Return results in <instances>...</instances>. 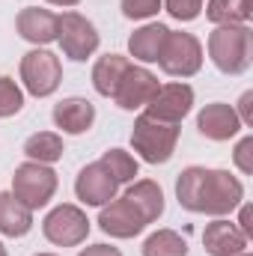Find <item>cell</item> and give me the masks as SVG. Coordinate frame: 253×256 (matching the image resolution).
Instances as JSON below:
<instances>
[{"instance_id": "cell-9", "label": "cell", "mask_w": 253, "mask_h": 256, "mask_svg": "<svg viewBox=\"0 0 253 256\" xmlns=\"http://www.w3.org/2000/svg\"><path fill=\"white\" fill-rule=\"evenodd\" d=\"M194 86L185 80H170V84H161L158 92L152 96V102L143 108V114H149L152 120H161V122H173L179 126L190 110H194Z\"/></svg>"}, {"instance_id": "cell-8", "label": "cell", "mask_w": 253, "mask_h": 256, "mask_svg": "<svg viewBox=\"0 0 253 256\" xmlns=\"http://www.w3.org/2000/svg\"><path fill=\"white\" fill-rule=\"evenodd\" d=\"M57 42H60V48H63V54L68 57V60H74V63H86V60L98 51L102 36H98V27H96L86 15L68 9V12L60 15Z\"/></svg>"}, {"instance_id": "cell-1", "label": "cell", "mask_w": 253, "mask_h": 256, "mask_svg": "<svg viewBox=\"0 0 253 256\" xmlns=\"http://www.w3.org/2000/svg\"><path fill=\"white\" fill-rule=\"evenodd\" d=\"M176 200L185 212L226 218L244 202V182L230 170L194 164L176 176Z\"/></svg>"}, {"instance_id": "cell-25", "label": "cell", "mask_w": 253, "mask_h": 256, "mask_svg": "<svg viewBox=\"0 0 253 256\" xmlns=\"http://www.w3.org/2000/svg\"><path fill=\"white\" fill-rule=\"evenodd\" d=\"M24 108V90L15 78L0 74V120H9L15 114H21Z\"/></svg>"}, {"instance_id": "cell-35", "label": "cell", "mask_w": 253, "mask_h": 256, "mask_svg": "<svg viewBox=\"0 0 253 256\" xmlns=\"http://www.w3.org/2000/svg\"><path fill=\"white\" fill-rule=\"evenodd\" d=\"M238 256H253V254H250V250H244V254H238Z\"/></svg>"}, {"instance_id": "cell-30", "label": "cell", "mask_w": 253, "mask_h": 256, "mask_svg": "<svg viewBox=\"0 0 253 256\" xmlns=\"http://www.w3.org/2000/svg\"><path fill=\"white\" fill-rule=\"evenodd\" d=\"M236 226H238L248 238H253V208L248 206V202L238 206V220H236Z\"/></svg>"}, {"instance_id": "cell-24", "label": "cell", "mask_w": 253, "mask_h": 256, "mask_svg": "<svg viewBox=\"0 0 253 256\" xmlns=\"http://www.w3.org/2000/svg\"><path fill=\"white\" fill-rule=\"evenodd\" d=\"M98 161H102V167L114 176L116 185H128V182H134L137 173H140L137 158H134L131 152H126V149H108Z\"/></svg>"}, {"instance_id": "cell-31", "label": "cell", "mask_w": 253, "mask_h": 256, "mask_svg": "<svg viewBox=\"0 0 253 256\" xmlns=\"http://www.w3.org/2000/svg\"><path fill=\"white\" fill-rule=\"evenodd\" d=\"M78 256H122V250L114 244H90V248H80Z\"/></svg>"}, {"instance_id": "cell-18", "label": "cell", "mask_w": 253, "mask_h": 256, "mask_svg": "<svg viewBox=\"0 0 253 256\" xmlns=\"http://www.w3.org/2000/svg\"><path fill=\"white\" fill-rule=\"evenodd\" d=\"M167 33H170V27L161 24V21H146V24H140V27L128 36V54H131L137 63H158Z\"/></svg>"}, {"instance_id": "cell-27", "label": "cell", "mask_w": 253, "mask_h": 256, "mask_svg": "<svg viewBox=\"0 0 253 256\" xmlns=\"http://www.w3.org/2000/svg\"><path fill=\"white\" fill-rule=\"evenodd\" d=\"M167 15L176 21H196L202 15V3L206 0H161Z\"/></svg>"}, {"instance_id": "cell-4", "label": "cell", "mask_w": 253, "mask_h": 256, "mask_svg": "<svg viewBox=\"0 0 253 256\" xmlns=\"http://www.w3.org/2000/svg\"><path fill=\"white\" fill-rule=\"evenodd\" d=\"M60 188V179L54 173L51 164H39V161H24L15 167L12 173V194L30 208V212H39L45 208L54 194Z\"/></svg>"}, {"instance_id": "cell-13", "label": "cell", "mask_w": 253, "mask_h": 256, "mask_svg": "<svg viewBox=\"0 0 253 256\" xmlns=\"http://www.w3.org/2000/svg\"><path fill=\"white\" fill-rule=\"evenodd\" d=\"M202 250L208 256H238L250 250V238L230 218H214L202 230Z\"/></svg>"}, {"instance_id": "cell-15", "label": "cell", "mask_w": 253, "mask_h": 256, "mask_svg": "<svg viewBox=\"0 0 253 256\" xmlns=\"http://www.w3.org/2000/svg\"><path fill=\"white\" fill-rule=\"evenodd\" d=\"M242 128L244 126H242L236 108L226 104V102H212V104H206V108L196 114V131H200L206 140H214V143L232 140Z\"/></svg>"}, {"instance_id": "cell-16", "label": "cell", "mask_w": 253, "mask_h": 256, "mask_svg": "<svg viewBox=\"0 0 253 256\" xmlns=\"http://www.w3.org/2000/svg\"><path fill=\"white\" fill-rule=\"evenodd\" d=\"M51 120H54V126L60 128L63 134H86L92 128V122H96V104L90 98L68 96V98L54 104Z\"/></svg>"}, {"instance_id": "cell-32", "label": "cell", "mask_w": 253, "mask_h": 256, "mask_svg": "<svg viewBox=\"0 0 253 256\" xmlns=\"http://www.w3.org/2000/svg\"><path fill=\"white\" fill-rule=\"evenodd\" d=\"M45 3H51V6H63V9H72V6H78L80 0H45Z\"/></svg>"}, {"instance_id": "cell-34", "label": "cell", "mask_w": 253, "mask_h": 256, "mask_svg": "<svg viewBox=\"0 0 253 256\" xmlns=\"http://www.w3.org/2000/svg\"><path fill=\"white\" fill-rule=\"evenodd\" d=\"M33 256H57V254H33Z\"/></svg>"}, {"instance_id": "cell-29", "label": "cell", "mask_w": 253, "mask_h": 256, "mask_svg": "<svg viewBox=\"0 0 253 256\" xmlns=\"http://www.w3.org/2000/svg\"><path fill=\"white\" fill-rule=\"evenodd\" d=\"M232 108H236V114H238L242 126L250 128L253 126V90H244V92H242V98H238V104H232Z\"/></svg>"}, {"instance_id": "cell-2", "label": "cell", "mask_w": 253, "mask_h": 256, "mask_svg": "<svg viewBox=\"0 0 253 256\" xmlns=\"http://www.w3.org/2000/svg\"><path fill=\"white\" fill-rule=\"evenodd\" d=\"M208 60L224 74H244L253 63V30L250 24H220L206 42Z\"/></svg>"}, {"instance_id": "cell-11", "label": "cell", "mask_w": 253, "mask_h": 256, "mask_svg": "<svg viewBox=\"0 0 253 256\" xmlns=\"http://www.w3.org/2000/svg\"><path fill=\"white\" fill-rule=\"evenodd\" d=\"M120 191V185L114 182V176L102 167V161H92L86 167H80L78 179H74V196L84 202V206H92V208H102L108 206Z\"/></svg>"}, {"instance_id": "cell-19", "label": "cell", "mask_w": 253, "mask_h": 256, "mask_svg": "<svg viewBox=\"0 0 253 256\" xmlns=\"http://www.w3.org/2000/svg\"><path fill=\"white\" fill-rule=\"evenodd\" d=\"M33 230V212L12 191H0V236L24 238Z\"/></svg>"}, {"instance_id": "cell-20", "label": "cell", "mask_w": 253, "mask_h": 256, "mask_svg": "<svg viewBox=\"0 0 253 256\" xmlns=\"http://www.w3.org/2000/svg\"><path fill=\"white\" fill-rule=\"evenodd\" d=\"M128 66H131V60H128L126 54H102L92 63V86H96V92L104 96V98H110L116 92L122 74L128 72Z\"/></svg>"}, {"instance_id": "cell-22", "label": "cell", "mask_w": 253, "mask_h": 256, "mask_svg": "<svg viewBox=\"0 0 253 256\" xmlns=\"http://www.w3.org/2000/svg\"><path fill=\"white\" fill-rule=\"evenodd\" d=\"M202 12L214 27H220V24H248L250 21V0H206Z\"/></svg>"}, {"instance_id": "cell-21", "label": "cell", "mask_w": 253, "mask_h": 256, "mask_svg": "<svg viewBox=\"0 0 253 256\" xmlns=\"http://www.w3.org/2000/svg\"><path fill=\"white\" fill-rule=\"evenodd\" d=\"M66 146L63 137L57 131H36L24 140V155L27 161H39V164H57L63 158Z\"/></svg>"}, {"instance_id": "cell-5", "label": "cell", "mask_w": 253, "mask_h": 256, "mask_svg": "<svg viewBox=\"0 0 253 256\" xmlns=\"http://www.w3.org/2000/svg\"><path fill=\"white\" fill-rule=\"evenodd\" d=\"M18 74H21V90L36 96V98H48L60 90L63 84V63L54 51L48 48H33L21 57L18 66Z\"/></svg>"}, {"instance_id": "cell-33", "label": "cell", "mask_w": 253, "mask_h": 256, "mask_svg": "<svg viewBox=\"0 0 253 256\" xmlns=\"http://www.w3.org/2000/svg\"><path fill=\"white\" fill-rule=\"evenodd\" d=\"M0 256H9V250H6V244L0 242Z\"/></svg>"}, {"instance_id": "cell-23", "label": "cell", "mask_w": 253, "mask_h": 256, "mask_svg": "<svg viewBox=\"0 0 253 256\" xmlns=\"http://www.w3.org/2000/svg\"><path fill=\"white\" fill-rule=\"evenodd\" d=\"M143 256H188V242L176 230H155L143 242Z\"/></svg>"}, {"instance_id": "cell-17", "label": "cell", "mask_w": 253, "mask_h": 256, "mask_svg": "<svg viewBox=\"0 0 253 256\" xmlns=\"http://www.w3.org/2000/svg\"><path fill=\"white\" fill-rule=\"evenodd\" d=\"M122 196L137 208V214L143 218L146 226L155 224L164 214V191H161V185L155 179H134V182H128Z\"/></svg>"}, {"instance_id": "cell-10", "label": "cell", "mask_w": 253, "mask_h": 256, "mask_svg": "<svg viewBox=\"0 0 253 256\" xmlns=\"http://www.w3.org/2000/svg\"><path fill=\"white\" fill-rule=\"evenodd\" d=\"M158 86H161L158 78H155L146 66L131 63L128 72L122 74V80H120V86H116V92H114L110 98H114V104L122 108V110H143V108L152 102V96L158 92Z\"/></svg>"}, {"instance_id": "cell-7", "label": "cell", "mask_w": 253, "mask_h": 256, "mask_svg": "<svg viewBox=\"0 0 253 256\" xmlns=\"http://www.w3.org/2000/svg\"><path fill=\"white\" fill-rule=\"evenodd\" d=\"M42 236L54 248H78L90 236V218L80 206L60 202L42 218Z\"/></svg>"}, {"instance_id": "cell-6", "label": "cell", "mask_w": 253, "mask_h": 256, "mask_svg": "<svg viewBox=\"0 0 253 256\" xmlns=\"http://www.w3.org/2000/svg\"><path fill=\"white\" fill-rule=\"evenodd\" d=\"M158 66H161V72L170 74V78H179V80L194 78V74L202 68V42H200L194 33L170 30L167 39H164Z\"/></svg>"}, {"instance_id": "cell-3", "label": "cell", "mask_w": 253, "mask_h": 256, "mask_svg": "<svg viewBox=\"0 0 253 256\" xmlns=\"http://www.w3.org/2000/svg\"><path fill=\"white\" fill-rule=\"evenodd\" d=\"M179 134H182L179 126L152 120L149 114H140L131 128V149L146 164H167L179 146Z\"/></svg>"}, {"instance_id": "cell-14", "label": "cell", "mask_w": 253, "mask_h": 256, "mask_svg": "<svg viewBox=\"0 0 253 256\" xmlns=\"http://www.w3.org/2000/svg\"><path fill=\"white\" fill-rule=\"evenodd\" d=\"M98 226L104 236L110 238H134L146 230L143 218L137 214V208L128 202L126 196H114L108 206H102L98 212Z\"/></svg>"}, {"instance_id": "cell-12", "label": "cell", "mask_w": 253, "mask_h": 256, "mask_svg": "<svg viewBox=\"0 0 253 256\" xmlns=\"http://www.w3.org/2000/svg\"><path fill=\"white\" fill-rule=\"evenodd\" d=\"M57 27H60V15L42 6H24L15 15V30L24 42L45 48L51 42H57Z\"/></svg>"}, {"instance_id": "cell-26", "label": "cell", "mask_w": 253, "mask_h": 256, "mask_svg": "<svg viewBox=\"0 0 253 256\" xmlns=\"http://www.w3.org/2000/svg\"><path fill=\"white\" fill-rule=\"evenodd\" d=\"M120 9L128 21H149L164 9V3L161 0H120Z\"/></svg>"}, {"instance_id": "cell-28", "label": "cell", "mask_w": 253, "mask_h": 256, "mask_svg": "<svg viewBox=\"0 0 253 256\" xmlns=\"http://www.w3.org/2000/svg\"><path fill=\"white\" fill-rule=\"evenodd\" d=\"M232 161H236V167H238L242 176H253V134H244V137L236 143Z\"/></svg>"}]
</instances>
